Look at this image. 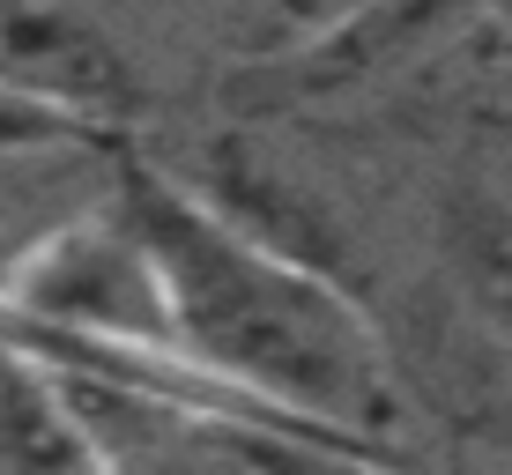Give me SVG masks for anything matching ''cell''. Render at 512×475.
<instances>
[{"instance_id":"obj_4","label":"cell","mask_w":512,"mask_h":475,"mask_svg":"<svg viewBox=\"0 0 512 475\" xmlns=\"http://www.w3.org/2000/svg\"><path fill=\"white\" fill-rule=\"evenodd\" d=\"M453 260L490 327L512 342V208H461L453 216Z\"/></svg>"},{"instance_id":"obj_1","label":"cell","mask_w":512,"mask_h":475,"mask_svg":"<svg viewBox=\"0 0 512 475\" xmlns=\"http://www.w3.org/2000/svg\"><path fill=\"white\" fill-rule=\"evenodd\" d=\"M119 201L156 260L171 349L216 386L320 431L349 461H386L409 431V386L379 320L327 268L238 223L201 186L119 156Z\"/></svg>"},{"instance_id":"obj_3","label":"cell","mask_w":512,"mask_h":475,"mask_svg":"<svg viewBox=\"0 0 512 475\" xmlns=\"http://www.w3.org/2000/svg\"><path fill=\"white\" fill-rule=\"evenodd\" d=\"M0 468H90L60 379L15 327H0Z\"/></svg>"},{"instance_id":"obj_2","label":"cell","mask_w":512,"mask_h":475,"mask_svg":"<svg viewBox=\"0 0 512 475\" xmlns=\"http://www.w3.org/2000/svg\"><path fill=\"white\" fill-rule=\"evenodd\" d=\"M0 90L119 134L134 75L82 0H0Z\"/></svg>"}]
</instances>
